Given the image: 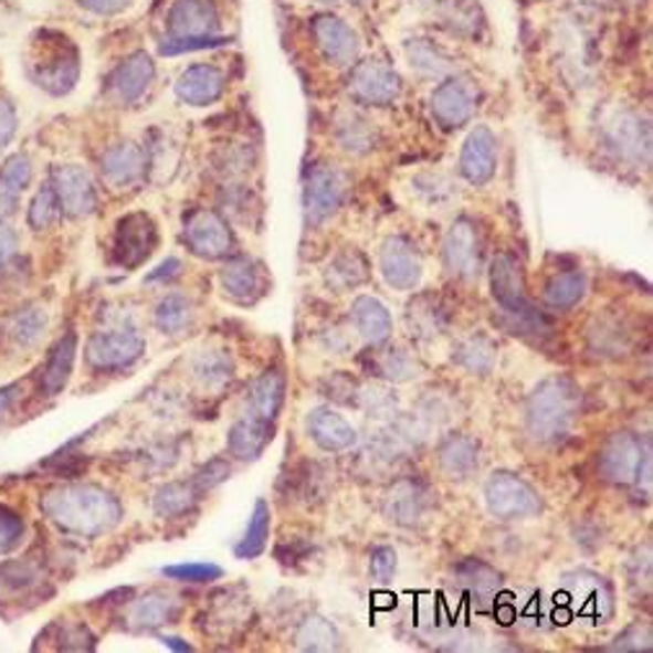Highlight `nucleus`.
<instances>
[{
  "label": "nucleus",
  "mask_w": 653,
  "mask_h": 653,
  "mask_svg": "<svg viewBox=\"0 0 653 653\" xmlns=\"http://www.w3.org/2000/svg\"><path fill=\"white\" fill-rule=\"evenodd\" d=\"M42 509L65 533L96 537L117 525L122 506L109 491L96 486H65L44 496Z\"/></svg>",
  "instance_id": "1"
},
{
  "label": "nucleus",
  "mask_w": 653,
  "mask_h": 653,
  "mask_svg": "<svg viewBox=\"0 0 653 653\" xmlns=\"http://www.w3.org/2000/svg\"><path fill=\"white\" fill-rule=\"evenodd\" d=\"M581 413V390L566 375L545 378L527 398L525 424L537 444H560Z\"/></svg>",
  "instance_id": "2"
},
{
  "label": "nucleus",
  "mask_w": 653,
  "mask_h": 653,
  "mask_svg": "<svg viewBox=\"0 0 653 653\" xmlns=\"http://www.w3.org/2000/svg\"><path fill=\"white\" fill-rule=\"evenodd\" d=\"M491 295L512 318V334H550V320L527 299L525 274L509 253H498L491 261Z\"/></svg>",
  "instance_id": "3"
},
{
  "label": "nucleus",
  "mask_w": 653,
  "mask_h": 653,
  "mask_svg": "<svg viewBox=\"0 0 653 653\" xmlns=\"http://www.w3.org/2000/svg\"><path fill=\"white\" fill-rule=\"evenodd\" d=\"M556 604L564 612V622H581L591 628L607 625L614 614L612 587L591 571L566 573L558 583Z\"/></svg>",
  "instance_id": "4"
},
{
  "label": "nucleus",
  "mask_w": 653,
  "mask_h": 653,
  "mask_svg": "<svg viewBox=\"0 0 653 653\" xmlns=\"http://www.w3.org/2000/svg\"><path fill=\"white\" fill-rule=\"evenodd\" d=\"M29 75L36 86L52 96H65L75 88L81 75V57L73 42L63 34L42 32L32 42L29 55Z\"/></svg>",
  "instance_id": "5"
},
{
  "label": "nucleus",
  "mask_w": 653,
  "mask_h": 653,
  "mask_svg": "<svg viewBox=\"0 0 653 653\" xmlns=\"http://www.w3.org/2000/svg\"><path fill=\"white\" fill-rule=\"evenodd\" d=\"M599 473L614 486H645L651 483V444L635 434H612L599 452Z\"/></svg>",
  "instance_id": "6"
},
{
  "label": "nucleus",
  "mask_w": 653,
  "mask_h": 653,
  "mask_svg": "<svg viewBox=\"0 0 653 653\" xmlns=\"http://www.w3.org/2000/svg\"><path fill=\"white\" fill-rule=\"evenodd\" d=\"M483 496H486L488 512L504 522L529 519L543 512L540 494L525 478H519L514 473L491 475L486 481V488H483Z\"/></svg>",
  "instance_id": "7"
},
{
  "label": "nucleus",
  "mask_w": 653,
  "mask_h": 653,
  "mask_svg": "<svg viewBox=\"0 0 653 653\" xmlns=\"http://www.w3.org/2000/svg\"><path fill=\"white\" fill-rule=\"evenodd\" d=\"M347 194V176L328 164H315L307 168L303 183V207L307 225H323L331 220Z\"/></svg>",
  "instance_id": "8"
},
{
  "label": "nucleus",
  "mask_w": 653,
  "mask_h": 653,
  "mask_svg": "<svg viewBox=\"0 0 653 653\" xmlns=\"http://www.w3.org/2000/svg\"><path fill=\"white\" fill-rule=\"evenodd\" d=\"M145 351V339L135 328L117 326L91 336L86 347L88 365L98 372H117L135 365Z\"/></svg>",
  "instance_id": "9"
},
{
  "label": "nucleus",
  "mask_w": 653,
  "mask_h": 653,
  "mask_svg": "<svg viewBox=\"0 0 653 653\" xmlns=\"http://www.w3.org/2000/svg\"><path fill=\"white\" fill-rule=\"evenodd\" d=\"M158 245V228L150 214L133 212L117 222L114 230V261L125 268L140 266L150 259V253Z\"/></svg>",
  "instance_id": "10"
},
{
  "label": "nucleus",
  "mask_w": 653,
  "mask_h": 653,
  "mask_svg": "<svg viewBox=\"0 0 653 653\" xmlns=\"http://www.w3.org/2000/svg\"><path fill=\"white\" fill-rule=\"evenodd\" d=\"M604 140L620 160L628 164H649L651 158V129L635 112H618L607 122Z\"/></svg>",
  "instance_id": "11"
},
{
  "label": "nucleus",
  "mask_w": 653,
  "mask_h": 653,
  "mask_svg": "<svg viewBox=\"0 0 653 653\" xmlns=\"http://www.w3.org/2000/svg\"><path fill=\"white\" fill-rule=\"evenodd\" d=\"M478 109V86L471 78H447L434 88L432 94V114L442 127L455 129L473 119Z\"/></svg>",
  "instance_id": "12"
},
{
  "label": "nucleus",
  "mask_w": 653,
  "mask_h": 653,
  "mask_svg": "<svg viewBox=\"0 0 653 653\" xmlns=\"http://www.w3.org/2000/svg\"><path fill=\"white\" fill-rule=\"evenodd\" d=\"M386 517L398 527H419L434 512V494L417 478L398 481L386 496Z\"/></svg>",
  "instance_id": "13"
},
{
  "label": "nucleus",
  "mask_w": 653,
  "mask_h": 653,
  "mask_svg": "<svg viewBox=\"0 0 653 653\" xmlns=\"http://www.w3.org/2000/svg\"><path fill=\"white\" fill-rule=\"evenodd\" d=\"M183 241L202 259H222L233 251V233L228 222L212 210L191 212L183 222Z\"/></svg>",
  "instance_id": "14"
},
{
  "label": "nucleus",
  "mask_w": 653,
  "mask_h": 653,
  "mask_svg": "<svg viewBox=\"0 0 653 653\" xmlns=\"http://www.w3.org/2000/svg\"><path fill=\"white\" fill-rule=\"evenodd\" d=\"M401 78L393 67L386 63H378V60H370V63H359L355 71H351L349 78V94L357 98L359 104L367 106H390L401 96Z\"/></svg>",
  "instance_id": "15"
},
{
  "label": "nucleus",
  "mask_w": 653,
  "mask_h": 653,
  "mask_svg": "<svg viewBox=\"0 0 653 653\" xmlns=\"http://www.w3.org/2000/svg\"><path fill=\"white\" fill-rule=\"evenodd\" d=\"M52 189H55L60 210L67 218H86L96 210V187L86 168L57 166L52 171Z\"/></svg>",
  "instance_id": "16"
},
{
  "label": "nucleus",
  "mask_w": 653,
  "mask_h": 653,
  "mask_svg": "<svg viewBox=\"0 0 653 653\" xmlns=\"http://www.w3.org/2000/svg\"><path fill=\"white\" fill-rule=\"evenodd\" d=\"M483 241L478 228L471 220H457L444 238V264L455 276L471 280L481 272Z\"/></svg>",
  "instance_id": "17"
},
{
  "label": "nucleus",
  "mask_w": 653,
  "mask_h": 653,
  "mask_svg": "<svg viewBox=\"0 0 653 653\" xmlns=\"http://www.w3.org/2000/svg\"><path fill=\"white\" fill-rule=\"evenodd\" d=\"M171 40H207L218 36L220 17L210 0H176L168 11Z\"/></svg>",
  "instance_id": "18"
},
{
  "label": "nucleus",
  "mask_w": 653,
  "mask_h": 653,
  "mask_svg": "<svg viewBox=\"0 0 653 653\" xmlns=\"http://www.w3.org/2000/svg\"><path fill=\"white\" fill-rule=\"evenodd\" d=\"M380 272L393 289H417L421 282V256L409 238H388L380 251Z\"/></svg>",
  "instance_id": "19"
},
{
  "label": "nucleus",
  "mask_w": 653,
  "mask_h": 653,
  "mask_svg": "<svg viewBox=\"0 0 653 653\" xmlns=\"http://www.w3.org/2000/svg\"><path fill=\"white\" fill-rule=\"evenodd\" d=\"M313 36L320 55L336 67H347L359 57V36L339 17H318L313 21Z\"/></svg>",
  "instance_id": "20"
},
{
  "label": "nucleus",
  "mask_w": 653,
  "mask_h": 653,
  "mask_svg": "<svg viewBox=\"0 0 653 653\" xmlns=\"http://www.w3.org/2000/svg\"><path fill=\"white\" fill-rule=\"evenodd\" d=\"M152 78H156V65H152V60L145 55V52H135V55H129L125 63L112 73L106 94H109L114 104L129 106L140 102L145 91L150 88Z\"/></svg>",
  "instance_id": "21"
},
{
  "label": "nucleus",
  "mask_w": 653,
  "mask_h": 653,
  "mask_svg": "<svg viewBox=\"0 0 653 653\" xmlns=\"http://www.w3.org/2000/svg\"><path fill=\"white\" fill-rule=\"evenodd\" d=\"M496 137L488 127H475L460 152V171L473 187H483L496 173Z\"/></svg>",
  "instance_id": "22"
},
{
  "label": "nucleus",
  "mask_w": 653,
  "mask_h": 653,
  "mask_svg": "<svg viewBox=\"0 0 653 653\" xmlns=\"http://www.w3.org/2000/svg\"><path fill=\"white\" fill-rule=\"evenodd\" d=\"M222 292L241 305H253L266 292V274L253 259L238 256L228 261L220 272Z\"/></svg>",
  "instance_id": "23"
},
{
  "label": "nucleus",
  "mask_w": 653,
  "mask_h": 653,
  "mask_svg": "<svg viewBox=\"0 0 653 653\" xmlns=\"http://www.w3.org/2000/svg\"><path fill=\"white\" fill-rule=\"evenodd\" d=\"M307 434L313 442L326 452H344L357 442V429L349 419H344L339 411L320 406L307 413Z\"/></svg>",
  "instance_id": "24"
},
{
  "label": "nucleus",
  "mask_w": 653,
  "mask_h": 653,
  "mask_svg": "<svg viewBox=\"0 0 653 653\" xmlns=\"http://www.w3.org/2000/svg\"><path fill=\"white\" fill-rule=\"evenodd\" d=\"M145 150L135 143H117L102 156V173L104 181L112 189H129L145 176Z\"/></svg>",
  "instance_id": "25"
},
{
  "label": "nucleus",
  "mask_w": 653,
  "mask_h": 653,
  "mask_svg": "<svg viewBox=\"0 0 653 653\" xmlns=\"http://www.w3.org/2000/svg\"><path fill=\"white\" fill-rule=\"evenodd\" d=\"M225 91V75L214 65H191L176 81V96L189 106H210Z\"/></svg>",
  "instance_id": "26"
},
{
  "label": "nucleus",
  "mask_w": 653,
  "mask_h": 653,
  "mask_svg": "<svg viewBox=\"0 0 653 653\" xmlns=\"http://www.w3.org/2000/svg\"><path fill=\"white\" fill-rule=\"evenodd\" d=\"M452 579H455L460 594L471 599L475 607L494 604L498 587H502V576L486 564H478V560H465V564H460Z\"/></svg>",
  "instance_id": "27"
},
{
  "label": "nucleus",
  "mask_w": 653,
  "mask_h": 653,
  "mask_svg": "<svg viewBox=\"0 0 653 653\" xmlns=\"http://www.w3.org/2000/svg\"><path fill=\"white\" fill-rule=\"evenodd\" d=\"M274 436V421L245 413L228 432V450L238 460H256Z\"/></svg>",
  "instance_id": "28"
},
{
  "label": "nucleus",
  "mask_w": 653,
  "mask_h": 653,
  "mask_svg": "<svg viewBox=\"0 0 653 653\" xmlns=\"http://www.w3.org/2000/svg\"><path fill=\"white\" fill-rule=\"evenodd\" d=\"M436 460H440V471L450 481H467L478 471V444L465 434H452L442 442Z\"/></svg>",
  "instance_id": "29"
},
{
  "label": "nucleus",
  "mask_w": 653,
  "mask_h": 653,
  "mask_svg": "<svg viewBox=\"0 0 653 653\" xmlns=\"http://www.w3.org/2000/svg\"><path fill=\"white\" fill-rule=\"evenodd\" d=\"M351 320L365 341L382 344L393 331V318H390L388 307L378 297L362 295L351 303Z\"/></svg>",
  "instance_id": "30"
},
{
  "label": "nucleus",
  "mask_w": 653,
  "mask_h": 653,
  "mask_svg": "<svg viewBox=\"0 0 653 653\" xmlns=\"http://www.w3.org/2000/svg\"><path fill=\"white\" fill-rule=\"evenodd\" d=\"M406 320H409L411 336H417L419 341H434L436 336L444 334L450 323L442 303L434 295H419L413 299L409 313H406Z\"/></svg>",
  "instance_id": "31"
},
{
  "label": "nucleus",
  "mask_w": 653,
  "mask_h": 653,
  "mask_svg": "<svg viewBox=\"0 0 653 653\" xmlns=\"http://www.w3.org/2000/svg\"><path fill=\"white\" fill-rule=\"evenodd\" d=\"M29 183H32V160L27 156H13L0 168V218L17 212Z\"/></svg>",
  "instance_id": "32"
},
{
  "label": "nucleus",
  "mask_w": 653,
  "mask_h": 653,
  "mask_svg": "<svg viewBox=\"0 0 653 653\" xmlns=\"http://www.w3.org/2000/svg\"><path fill=\"white\" fill-rule=\"evenodd\" d=\"M284 390H287V380H284V375L280 370L264 372L251 386L249 413H253V417H259V419L274 421L282 411Z\"/></svg>",
  "instance_id": "33"
},
{
  "label": "nucleus",
  "mask_w": 653,
  "mask_h": 653,
  "mask_svg": "<svg viewBox=\"0 0 653 653\" xmlns=\"http://www.w3.org/2000/svg\"><path fill=\"white\" fill-rule=\"evenodd\" d=\"M75 351H78V339H75V334H65L63 339L57 341V347L50 351L48 365L42 367V380H40L44 393L57 396L60 390L67 386V380H71V372H73Z\"/></svg>",
  "instance_id": "34"
},
{
  "label": "nucleus",
  "mask_w": 653,
  "mask_h": 653,
  "mask_svg": "<svg viewBox=\"0 0 653 653\" xmlns=\"http://www.w3.org/2000/svg\"><path fill=\"white\" fill-rule=\"evenodd\" d=\"M367 276H370V266H367V259L357 249H344L326 266V284L336 292L355 289L367 282Z\"/></svg>",
  "instance_id": "35"
},
{
  "label": "nucleus",
  "mask_w": 653,
  "mask_h": 653,
  "mask_svg": "<svg viewBox=\"0 0 653 653\" xmlns=\"http://www.w3.org/2000/svg\"><path fill=\"white\" fill-rule=\"evenodd\" d=\"M496 344L486 334H471L457 341L452 359L471 375H488L496 365Z\"/></svg>",
  "instance_id": "36"
},
{
  "label": "nucleus",
  "mask_w": 653,
  "mask_h": 653,
  "mask_svg": "<svg viewBox=\"0 0 653 653\" xmlns=\"http://www.w3.org/2000/svg\"><path fill=\"white\" fill-rule=\"evenodd\" d=\"M372 370L388 382H409L421 375L419 359L401 347L372 351Z\"/></svg>",
  "instance_id": "37"
},
{
  "label": "nucleus",
  "mask_w": 653,
  "mask_h": 653,
  "mask_svg": "<svg viewBox=\"0 0 653 653\" xmlns=\"http://www.w3.org/2000/svg\"><path fill=\"white\" fill-rule=\"evenodd\" d=\"M336 137H339L341 148L355 152V156L370 152L378 145V129L372 127L370 119L359 117L355 112L341 114L339 122H336Z\"/></svg>",
  "instance_id": "38"
},
{
  "label": "nucleus",
  "mask_w": 653,
  "mask_h": 653,
  "mask_svg": "<svg viewBox=\"0 0 653 653\" xmlns=\"http://www.w3.org/2000/svg\"><path fill=\"white\" fill-rule=\"evenodd\" d=\"M199 502V491L194 483H183V481H176V483H166L164 488L156 491V498H152V509H156L158 517H166V519H176V517H183V514H189L194 509Z\"/></svg>",
  "instance_id": "39"
},
{
  "label": "nucleus",
  "mask_w": 653,
  "mask_h": 653,
  "mask_svg": "<svg viewBox=\"0 0 653 653\" xmlns=\"http://www.w3.org/2000/svg\"><path fill=\"white\" fill-rule=\"evenodd\" d=\"M176 614H179V602L168 594L143 597L133 607V622L140 630H156L166 622H173Z\"/></svg>",
  "instance_id": "40"
},
{
  "label": "nucleus",
  "mask_w": 653,
  "mask_h": 653,
  "mask_svg": "<svg viewBox=\"0 0 653 653\" xmlns=\"http://www.w3.org/2000/svg\"><path fill=\"white\" fill-rule=\"evenodd\" d=\"M268 527H272V514H268V504L266 502H256V506H253L251 519H249V527H245L241 543L235 545V556L243 558V560L259 558L261 552L266 550Z\"/></svg>",
  "instance_id": "41"
},
{
  "label": "nucleus",
  "mask_w": 653,
  "mask_h": 653,
  "mask_svg": "<svg viewBox=\"0 0 653 653\" xmlns=\"http://www.w3.org/2000/svg\"><path fill=\"white\" fill-rule=\"evenodd\" d=\"M583 295H587V276L581 272H566L552 276L548 287H545V303L552 310H571L573 305H579Z\"/></svg>",
  "instance_id": "42"
},
{
  "label": "nucleus",
  "mask_w": 653,
  "mask_h": 653,
  "mask_svg": "<svg viewBox=\"0 0 653 653\" xmlns=\"http://www.w3.org/2000/svg\"><path fill=\"white\" fill-rule=\"evenodd\" d=\"M191 320H194V305L183 295H166L156 307V326L168 336L187 331Z\"/></svg>",
  "instance_id": "43"
},
{
  "label": "nucleus",
  "mask_w": 653,
  "mask_h": 653,
  "mask_svg": "<svg viewBox=\"0 0 653 653\" xmlns=\"http://www.w3.org/2000/svg\"><path fill=\"white\" fill-rule=\"evenodd\" d=\"M44 328H48V315L40 307H24L17 315H11L6 323V334L11 336L17 347H34L42 339Z\"/></svg>",
  "instance_id": "44"
},
{
  "label": "nucleus",
  "mask_w": 653,
  "mask_h": 653,
  "mask_svg": "<svg viewBox=\"0 0 653 653\" xmlns=\"http://www.w3.org/2000/svg\"><path fill=\"white\" fill-rule=\"evenodd\" d=\"M191 372H194V378L202 382L204 388H222L233 378V362H230V357L222 355V351L210 349L197 355L194 365H191Z\"/></svg>",
  "instance_id": "45"
},
{
  "label": "nucleus",
  "mask_w": 653,
  "mask_h": 653,
  "mask_svg": "<svg viewBox=\"0 0 653 653\" xmlns=\"http://www.w3.org/2000/svg\"><path fill=\"white\" fill-rule=\"evenodd\" d=\"M406 55H409V63L413 71L419 75H426V78H440V75L450 71V63L447 57H444V52L429 40L409 42Z\"/></svg>",
  "instance_id": "46"
},
{
  "label": "nucleus",
  "mask_w": 653,
  "mask_h": 653,
  "mask_svg": "<svg viewBox=\"0 0 653 653\" xmlns=\"http://www.w3.org/2000/svg\"><path fill=\"white\" fill-rule=\"evenodd\" d=\"M357 403L362 406L367 417L378 419V421H390V419H396V413H398L396 393L390 388H382V386L359 388Z\"/></svg>",
  "instance_id": "47"
},
{
  "label": "nucleus",
  "mask_w": 653,
  "mask_h": 653,
  "mask_svg": "<svg viewBox=\"0 0 653 653\" xmlns=\"http://www.w3.org/2000/svg\"><path fill=\"white\" fill-rule=\"evenodd\" d=\"M297 643L299 649H307V651H331V649H339V633H336V628L328 620L310 618L303 622V628H299Z\"/></svg>",
  "instance_id": "48"
},
{
  "label": "nucleus",
  "mask_w": 653,
  "mask_h": 653,
  "mask_svg": "<svg viewBox=\"0 0 653 653\" xmlns=\"http://www.w3.org/2000/svg\"><path fill=\"white\" fill-rule=\"evenodd\" d=\"M60 214H63V210H60L57 194L55 189H52V183L48 181L40 191H36L32 199V207H29V225L34 230H48L60 220Z\"/></svg>",
  "instance_id": "49"
},
{
  "label": "nucleus",
  "mask_w": 653,
  "mask_h": 653,
  "mask_svg": "<svg viewBox=\"0 0 653 653\" xmlns=\"http://www.w3.org/2000/svg\"><path fill=\"white\" fill-rule=\"evenodd\" d=\"M164 576L176 581H189V583H210L222 579V568L212 564H181V566H168L164 568Z\"/></svg>",
  "instance_id": "50"
},
{
  "label": "nucleus",
  "mask_w": 653,
  "mask_h": 653,
  "mask_svg": "<svg viewBox=\"0 0 653 653\" xmlns=\"http://www.w3.org/2000/svg\"><path fill=\"white\" fill-rule=\"evenodd\" d=\"M398 552L390 545H378L370 556V576L375 583H388L396 576Z\"/></svg>",
  "instance_id": "51"
},
{
  "label": "nucleus",
  "mask_w": 653,
  "mask_h": 653,
  "mask_svg": "<svg viewBox=\"0 0 653 653\" xmlns=\"http://www.w3.org/2000/svg\"><path fill=\"white\" fill-rule=\"evenodd\" d=\"M24 537V522L11 509L0 506V556L11 552Z\"/></svg>",
  "instance_id": "52"
},
{
  "label": "nucleus",
  "mask_w": 653,
  "mask_h": 653,
  "mask_svg": "<svg viewBox=\"0 0 653 653\" xmlns=\"http://www.w3.org/2000/svg\"><path fill=\"white\" fill-rule=\"evenodd\" d=\"M452 183L447 179H442V176H421V179H417V189L419 194L426 199V204H444L447 199L452 197Z\"/></svg>",
  "instance_id": "53"
},
{
  "label": "nucleus",
  "mask_w": 653,
  "mask_h": 653,
  "mask_svg": "<svg viewBox=\"0 0 653 653\" xmlns=\"http://www.w3.org/2000/svg\"><path fill=\"white\" fill-rule=\"evenodd\" d=\"M228 475H230L228 460L218 457V460H212V463H207L202 467V471H197V475H194V478H191V483H194L199 494H202V491H210L214 486H220V483L225 481Z\"/></svg>",
  "instance_id": "54"
},
{
  "label": "nucleus",
  "mask_w": 653,
  "mask_h": 653,
  "mask_svg": "<svg viewBox=\"0 0 653 653\" xmlns=\"http://www.w3.org/2000/svg\"><path fill=\"white\" fill-rule=\"evenodd\" d=\"M222 42L225 40H220V36H207V40H168L160 44V55H181V52L218 48Z\"/></svg>",
  "instance_id": "55"
},
{
  "label": "nucleus",
  "mask_w": 653,
  "mask_h": 653,
  "mask_svg": "<svg viewBox=\"0 0 653 653\" xmlns=\"http://www.w3.org/2000/svg\"><path fill=\"white\" fill-rule=\"evenodd\" d=\"M13 133H17V112L6 98H0V148L9 145Z\"/></svg>",
  "instance_id": "56"
},
{
  "label": "nucleus",
  "mask_w": 653,
  "mask_h": 653,
  "mask_svg": "<svg viewBox=\"0 0 653 653\" xmlns=\"http://www.w3.org/2000/svg\"><path fill=\"white\" fill-rule=\"evenodd\" d=\"M78 3L96 17H112V13L125 11L133 0H78Z\"/></svg>",
  "instance_id": "57"
},
{
  "label": "nucleus",
  "mask_w": 653,
  "mask_h": 653,
  "mask_svg": "<svg viewBox=\"0 0 653 653\" xmlns=\"http://www.w3.org/2000/svg\"><path fill=\"white\" fill-rule=\"evenodd\" d=\"M17 253V233L11 228L0 225V266H6Z\"/></svg>",
  "instance_id": "58"
},
{
  "label": "nucleus",
  "mask_w": 653,
  "mask_h": 653,
  "mask_svg": "<svg viewBox=\"0 0 653 653\" xmlns=\"http://www.w3.org/2000/svg\"><path fill=\"white\" fill-rule=\"evenodd\" d=\"M179 272H181V261H179V259H168L166 264H160V266H158V272H152V274L148 276V282L168 280V276H173V274H179Z\"/></svg>",
  "instance_id": "59"
},
{
  "label": "nucleus",
  "mask_w": 653,
  "mask_h": 653,
  "mask_svg": "<svg viewBox=\"0 0 653 653\" xmlns=\"http://www.w3.org/2000/svg\"><path fill=\"white\" fill-rule=\"evenodd\" d=\"M17 396H19V386H9L0 390V419H3V413H9L11 403L17 401Z\"/></svg>",
  "instance_id": "60"
},
{
  "label": "nucleus",
  "mask_w": 653,
  "mask_h": 653,
  "mask_svg": "<svg viewBox=\"0 0 653 653\" xmlns=\"http://www.w3.org/2000/svg\"><path fill=\"white\" fill-rule=\"evenodd\" d=\"M164 643L171 645V649H176V651H189L191 649L189 643H181V638H164Z\"/></svg>",
  "instance_id": "61"
},
{
  "label": "nucleus",
  "mask_w": 653,
  "mask_h": 653,
  "mask_svg": "<svg viewBox=\"0 0 653 653\" xmlns=\"http://www.w3.org/2000/svg\"><path fill=\"white\" fill-rule=\"evenodd\" d=\"M313 3H323V6H328V3H336V0H313Z\"/></svg>",
  "instance_id": "62"
},
{
  "label": "nucleus",
  "mask_w": 653,
  "mask_h": 653,
  "mask_svg": "<svg viewBox=\"0 0 653 653\" xmlns=\"http://www.w3.org/2000/svg\"><path fill=\"white\" fill-rule=\"evenodd\" d=\"M351 3H357V6H362V3H365V0H351Z\"/></svg>",
  "instance_id": "63"
}]
</instances>
